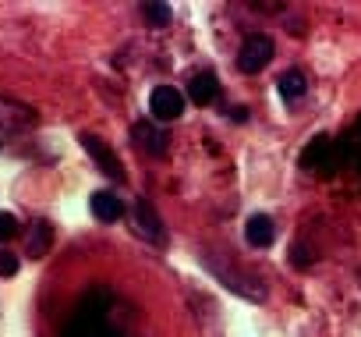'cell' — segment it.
<instances>
[{"instance_id": "1", "label": "cell", "mask_w": 361, "mask_h": 337, "mask_svg": "<svg viewBox=\"0 0 361 337\" xmlns=\"http://www.w3.org/2000/svg\"><path fill=\"white\" fill-rule=\"evenodd\" d=\"M301 167L319 178H333L340 171V149L329 135H315L305 149H301Z\"/></svg>"}, {"instance_id": "2", "label": "cell", "mask_w": 361, "mask_h": 337, "mask_svg": "<svg viewBox=\"0 0 361 337\" xmlns=\"http://www.w3.org/2000/svg\"><path fill=\"white\" fill-rule=\"evenodd\" d=\"M206 266H209L227 288H234L238 295H245V298H252V302H262V298H266L262 277H255V273H248V270H241V266H227L220 256H206Z\"/></svg>"}, {"instance_id": "3", "label": "cell", "mask_w": 361, "mask_h": 337, "mask_svg": "<svg viewBox=\"0 0 361 337\" xmlns=\"http://www.w3.org/2000/svg\"><path fill=\"white\" fill-rule=\"evenodd\" d=\"M273 40L266 36V32H252L245 43H241V50H238V68L245 71V75H259L269 61H273Z\"/></svg>"}, {"instance_id": "4", "label": "cell", "mask_w": 361, "mask_h": 337, "mask_svg": "<svg viewBox=\"0 0 361 337\" xmlns=\"http://www.w3.org/2000/svg\"><path fill=\"white\" fill-rule=\"evenodd\" d=\"M78 142L85 146V153L99 163V171L106 175V178H114V182H124V167H121V160L114 156V149L103 142V138H96L92 131H82L78 135Z\"/></svg>"}, {"instance_id": "5", "label": "cell", "mask_w": 361, "mask_h": 337, "mask_svg": "<svg viewBox=\"0 0 361 337\" xmlns=\"http://www.w3.org/2000/svg\"><path fill=\"white\" fill-rule=\"evenodd\" d=\"M149 110L156 121H173L185 114V93L173 89V85H156L149 93Z\"/></svg>"}, {"instance_id": "6", "label": "cell", "mask_w": 361, "mask_h": 337, "mask_svg": "<svg viewBox=\"0 0 361 337\" xmlns=\"http://www.w3.org/2000/svg\"><path fill=\"white\" fill-rule=\"evenodd\" d=\"M131 227H135V235L138 238H145L149 245H166V231H163V224H159V213L145 203V199H138L135 203V210H131Z\"/></svg>"}, {"instance_id": "7", "label": "cell", "mask_w": 361, "mask_h": 337, "mask_svg": "<svg viewBox=\"0 0 361 337\" xmlns=\"http://www.w3.org/2000/svg\"><path fill=\"white\" fill-rule=\"evenodd\" d=\"M32 124H36V114H32L25 103H15V100L0 96V131L15 135V131H25V128H32Z\"/></svg>"}, {"instance_id": "8", "label": "cell", "mask_w": 361, "mask_h": 337, "mask_svg": "<svg viewBox=\"0 0 361 337\" xmlns=\"http://www.w3.org/2000/svg\"><path fill=\"white\" fill-rule=\"evenodd\" d=\"M131 142H135L142 153H149V156H163V153H166V131L156 128V124H149V121H138V124L131 128Z\"/></svg>"}, {"instance_id": "9", "label": "cell", "mask_w": 361, "mask_h": 337, "mask_svg": "<svg viewBox=\"0 0 361 337\" xmlns=\"http://www.w3.org/2000/svg\"><path fill=\"white\" fill-rule=\"evenodd\" d=\"M216 96H220V78H216L213 71L192 75V82H188V100H192L195 107H209Z\"/></svg>"}, {"instance_id": "10", "label": "cell", "mask_w": 361, "mask_h": 337, "mask_svg": "<svg viewBox=\"0 0 361 337\" xmlns=\"http://www.w3.org/2000/svg\"><path fill=\"white\" fill-rule=\"evenodd\" d=\"M89 206H92V217L103 220V224H117V220L124 217V203H121V196H114V192H96Z\"/></svg>"}, {"instance_id": "11", "label": "cell", "mask_w": 361, "mask_h": 337, "mask_svg": "<svg viewBox=\"0 0 361 337\" xmlns=\"http://www.w3.org/2000/svg\"><path fill=\"white\" fill-rule=\"evenodd\" d=\"M273 238H276V224H273L266 213H255V217L245 224V242H248V245L266 249V245H273Z\"/></svg>"}, {"instance_id": "12", "label": "cell", "mask_w": 361, "mask_h": 337, "mask_svg": "<svg viewBox=\"0 0 361 337\" xmlns=\"http://www.w3.org/2000/svg\"><path fill=\"white\" fill-rule=\"evenodd\" d=\"M50 245H54V227H50V220H36V224L29 227V235H25V252H29L32 259H43V256L50 252Z\"/></svg>"}, {"instance_id": "13", "label": "cell", "mask_w": 361, "mask_h": 337, "mask_svg": "<svg viewBox=\"0 0 361 337\" xmlns=\"http://www.w3.org/2000/svg\"><path fill=\"white\" fill-rule=\"evenodd\" d=\"M276 89H280V96H283L287 103H294V100H301V96L308 93V82H305L301 71H283L280 82H276Z\"/></svg>"}, {"instance_id": "14", "label": "cell", "mask_w": 361, "mask_h": 337, "mask_svg": "<svg viewBox=\"0 0 361 337\" xmlns=\"http://www.w3.org/2000/svg\"><path fill=\"white\" fill-rule=\"evenodd\" d=\"M142 15H145V22H149L152 29H166V25L173 22L170 4H145V8H142Z\"/></svg>"}, {"instance_id": "15", "label": "cell", "mask_w": 361, "mask_h": 337, "mask_svg": "<svg viewBox=\"0 0 361 337\" xmlns=\"http://www.w3.org/2000/svg\"><path fill=\"white\" fill-rule=\"evenodd\" d=\"M68 337H106V330L96 323V319H82V323H75L71 326V333Z\"/></svg>"}, {"instance_id": "16", "label": "cell", "mask_w": 361, "mask_h": 337, "mask_svg": "<svg viewBox=\"0 0 361 337\" xmlns=\"http://www.w3.org/2000/svg\"><path fill=\"white\" fill-rule=\"evenodd\" d=\"M18 231H22V224H18V217H15V213H0V245L11 242Z\"/></svg>"}, {"instance_id": "17", "label": "cell", "mask_w": 361, "mask_h": 337, "mask_svg": "<svg viewBox=\"0 0 361 337\" xmlns=\"http://www.w3.org/2000/svg\"><path fill=\"white\" fill-rule=\"evenodd\" d=\"M15 273H18V256L0 249V277H15Z\"/></svg>"}, {"instance_id": "18", "label": "cell", "mask_w": 361, "mask_h": 337, "mask_svg": "<svg viewBox=\"0 0 361 337\" xmlns=\"http://www.w3.org/2000/svg\"><path fill=\"white\" fill-rule=\"evenodd\" d=\"M357 280H361V266H357Z\"/></svg>"}]
</instances>
